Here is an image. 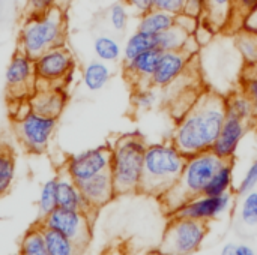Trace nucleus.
Returning <instances> with one entry per match:
<instances>
[{
	"label": "nucleus",
	"mask_w": 257,
	"mask_h": 255,
	"mask_svg": "<svg viewBox=\"0 0 257 255\" xmlns=\"http://www.w3.org/2000/svg\"><path fill=\"white\" fill-rule=\"evenodd\" d=\"M226 117V98L206 92L178 122L170 141L185 158L208 152L212 149Z\"/></svg>",
	"instance_id": "obj_1"
},
{
	"label": "nucleus",
	"mask_w": 257,
	"mask_h": 255,
	"mask_svg": "<svg viewBox=\"0 0 257 255\" xmlns=\"http://www.w3.org/2000/svg\"><path fill=\"white\" fill-rule=\"evenodd\" d=\"M187 158L172 141L148 144L140 194L163 197L179 179Z\"/></svg>",
	"instance_id": "obj_2"
},
{
	"label": "nucleus",
	"mask_w": 257,
	"mask_h": 255,
	"mask_svg": "<svg viewBox=\"0 0 257 255\" xmlns=\"http://www.w3.org/2000/svg\"><path fill=\"white\" fill-rule=\"evenodd\" d=\"M66 41V15L63 8H50L39 14H26L18 32V50L36 59Z\"/></svg>",
	"instance_id": "obj_3"
},
{
	"label": "nucleus",
	"mask_w": 257,
	"mask_h": 255,
	"mask_svg": "<svg viewBox=\"0 0 257 255\" xmlns=\"http://www.w3.org/2000/svg\"><path fill=\"white\" fill-rule=\"evenodd\" d=\"M146 147L148 144L139 132L123 134L111 146L108 171L117 195L136 194L140 191Z\"/></svg>",
	"instance_id": "obj_4"
},
{
	"label": "nucleus",
	"mask_w": 257,
	"mask_h": 255,
	"mask_svg": "<svg viewBox=\"0 0 257 255\" xmlns=\"http://www.w3.org/2000/svg\"><path fill=\"white\" fill-rule=\"evenodd\" d=\"M221 162L212 150L188 156L178 182L160 197L166 210L172 215L187 201L202 195Z\"/></svg>",
	"instance_id": "obj_5"
},
{
	"label": "nucleus",
	"mask_w": 257,
	"mask_h": 255,
	"mask_svg": "<svg viewBox=\"0 0 257 255\" xmlns=\"http://www.w3.org/2000/svg\"><path fill=\"white\" fill-rule=\"evenodd\" d=\"M208 233V222L170 216L160 243V249L181 255L194 254L202 248Z\"/></svg>",
	"instance_id": "obj_6"
},
{
	"label": "nucleus",
	"mask_w": 257,
	"mask_h": 255,
	"mask_svg": "<svg viewBox=\"0 0 257 255\" xmlns=\"http://www.w3.org/2000/svg\"><path fill=\"white\" fill-rule=\"evenodd\" d=\"M57 119L29 110L15 122V134L21 146L33 155L44 153L54 135Z\"/></svg>",
	"instance_id": "obj_7"
},
{
	"label": "nucleus",
	"mask_w": 257,
	"mask_h": 255,
	"mask_svg": "<svg viewBox=\"0 0 257 255\" xmlns=\"http://www.w3.org/2000/svg\"><path fill=\"white\" fill-rule=\"evenodd\" d=\"M39 224L71 239L80 249L86 248L92 239V215L83 210L56 207Z\"/></svg>",
	"instance_id": "obj_8"
},
{
	"label": "nucleus",
	"mask_w": 257,
	"mask_h": 255,
	"mask_svg": "<svg viewBox=\"0 0 257 255\" xmlns=\"http://www.w3.org/2000/svg\"><path fill=\"white\" fill-rule=\"evenodd\" d=\"M75 69V59L66 45L47 50L35 59V74L38 84L65 87Z\"/></svg>",
	"instance_id": "obj_9"
},
{
	"label": "nucleus",
	"mask_w": 257,
	"mask_h": 255,
	"mask_svg": "<svg viewBox=\"0 0 257 255\" xmlns=\"http://www.w3.org/2000/svg\"><path fill=\"white\" fill-rule=\"evenodd\" d=\"M110 161H111V146L104 144L68 156L62 171H65L74 182L81 183L93 176L108 171Z\"/></svg>",
	"instance_id": "obj_10"
},
{
	"label": "nucleus",
	"mask_w": 257,
	"mask_h": 255,
	"mask_svg": "<svg viewBox=\"0 0 257 255\" xmlns=\"http://www.w3.org/2000/svg\"><path fill=\"white\" fill-rule=\"evenodd\" d=\"M5 81L12 98H30L36 89L35 59L17 50L5 71Z\"/></svg>",
	"instance_id": "obj_11"
},
{
	"label": "nucleus",
	"mask_w": 257,
	"mask_h": 255,
	"mask_svg": "<svg viewBox=\"0 0 257 255\" xmlns=\"http://www.w3.org/2000/svg\"><path fill=\"white\" fill-rule=\"evenodd\" d=\"M232 194L226 192L223 195H199L185 204H182L179 209H176L170 216H178V218H188V219H196L202 222H209L221 215H224L230 206H232Z\"/></svg>",
	"instance_id": "obj_12"
},
{
	"label": "nucleus",
	"mask_w": 257,
	"mask_h": 255,
	"mask_svg": "<svg viewBox=\"0 0 257 255\" xmlns=\"http://www.w3.org/2000/svg\"><path fill=\"white\" fill-rule=\"evenodd\" d=\"M248 125L250 123L244 120L227 116L211 150L221 161H233L235 153L248 131Z\"/></svg>",
	"instance_id": "obj_13"
},
{
	"label": "nucleus",
	"mask_w": 257,
	"mask_h": 255,
	"mask_svg": "<svg viewBox=\"0 0 257 255\" xmlns=\"http://www.w3.org/2000/svg\"><path fill=\"white\" fill-rule=\"evenodd\" d=\"M191 57L193 56L185 51L161 53L151 86H154L155 89H164V87L172 86L179 77H182Z\"/></svg>",
	"instance_id": "obj_14"
},
{
	"label": "nucleus",
	"mask_w": 257,
	"mask_h": 255,
	"mask_svg": "<svg viewBox=\"0 0 257 255\" xmlns=\"http://www.w3.org/2000/svg\"><path fill=\"white\" fill-rule=\"evenodd\" d=\"M78 186L92 213H95L98 209H101L102 206L110 203L114 197H117L110 171L93 176L78 183Z\"/></svg>",
	"instance_id": "obj_15"
},
{
	"label": "nucleus",
	"mask_w": 257,
	"mask_h": 255,
	"mask_svg": "<svg viewBox=\"0 0 257 255\" xmlns=\"http://www.w3.org/2000/svg\"><path fill=\"white\" fill-rule=\"evenodd\" d=\"M161 53L158 48L148 50L131 60L123 62V71L130 83L136 87H146L151 86L152 77L155 74L157 65L160 62Z\"/></svg>",
	"instance_id": "obj_16"
},
{
	"label": "nucleus",
	"mask_w": 257,
	"mask_h": 255,
	"mask_svg": "<svg viewBox=\"0 0 257 255\" xmlns=\"http://www.w3.org/2000/svg\"><path fill=\"white\" fill-rule=\"evenodd\" d=\"M65 105H66V93L63 87H57V86L36 84V89L29 101L30 110L56 119L60 116Z\"/></svg>",
	"instance_id": "obj_17"
},
{
	"label": "nucleus",
	"mask_w": 257,
	"mask_h": 255,
	"mask_svg": "<svg viewBox=\"0 0 257 255\" xmlns=\"http://www.w3.org/2000/svg\"><path fill=\"white\" fill-rule=\"evenodd\" d=\"M56 194H57V207L71 209V210H83L93 215L80 191L77 182H74L65 171H62L56 177Z\"/></svg>",
	"instance_id": "obj_18"
},
{
	"label": "nucleus",
	"mask_w": 257,
	"mask_h": 255,
	"mask_svg": "<svg viewBox=\"0 0 257 255\" xmlns=\"http://www.w3.org/2000/svg\"><path fill=\"white\" fill-rule=\"evenodd\" d=\"M235 0H206V9L202 21L212 30L229 27L233 18Z\"/></svg>",
	"instance_id": "obj_19"
},
{
	"label": "nucleus",
	"mask_w": 257,
	"mask_h": 255,
	"mask_svg": "<svg viewBox=\"0 0 257 255\" xmlns=\"http://www.w3.org/2000/svg\"><path fill=\"white\" fill-rule=\"evenodd\" d=\"M175 24H176V15L154 8L152 11L140 15L137 30H142L151 35H160L169 30L170 27H173Z\"/></svg>",
	"instance_id": "obj_20"
},
{
	"label": "nucleus",
	"mask_w": 257,
	"mask_h": 255,
	"mask_svg": "<svg viewBox=\"0 0 257 255\" xmlns=\"http://www.w3.org/2000/svg\"><path fill=\"white\" fill-rule=\"evenodd\" d=\"M111 78V69L110 66L102 60H92L89 62L81 72L83 84L90 92H98L107 86V83Z\"/></svg>",
	"instance_id": "obj_21"
},
{
	"label": "nucleus",
	"mask_w": 257,
	"mask_h": 255,
	"mask_svg": "<svg viewBox=\"0 0 257 255\" xmlns=\"http://www.w3.org/2000/svg\"><path fill=\"white\" fill-rule=\"evenodd\" d=\"M191 33H188L181 26L175 24L169 30L157 35V48L163 53L166 51H184L191 39Z\"/></svg>",
	"instance_id": "obj_22"
},
{
	"label": "nucleus",
	"mask_w": 257,
	"mask_h": 255,
	"mask_svg": "<svg viewBox=\"0 0 257 255\" xmlns=\"http://www.w3.org/2000/svg\"><path fill=\"white\" fill-rule=\"evenodd\" d=\"M233 185V161H223L220 167L215 170L214 176L211 177L205 195H223L226 192H230Z\"/></svg>",
	"instance_id": "obj_23"
},
{
	"label": "nucleus",
	"mask_w": 257,
	"mask_h": 255,
	"mask_svg": "<svg viewBox=\"0 0 257 255\" xmlns=\"http://www.w3.org/2000/svg\"><path fill=\"white\" fill-rule=\"evenodd\" d=\"M226 114L229 117H235L247 123L256 122L253 104L250 102V99L245 96L242 90L235 92L229 98H226Z\"/></svg>",
	"instance_id": "obj_24"
},
{
	"label": "nucleus",
	"mask_w": 257,
	"mask_h": 255,
	"mask_svg": "<svg viewBox=\"0 0 257 255\" xmlns=\"http://www.w3.org/2000/svg\"><path fill=\"white\" fill-rule=\"evenodd\" d=\"M157 48V35H151L142 30H136L125 42V45L122 47V57L123 62L134 59L136 56Z\"/></svg>",
	"instance_id": "obj_25"
},
{
	"label": "nucleus",
	"mask_w": 257,
	"mask_h": 255,
	"mask_svg": "<svg viewBox=\"0 0 257 255\" xmlns=\"http://www.w3.org/2000/svg\"><path fill=\"white\" fill-rule=\"evenodd\" d=\"M18 255H48L44 237V227L39 222L36 225H32L24 233L20 242Z\"/></svg>",
	"instance_id": "obj_26"
},
{
	"label": "nucleus",
	"mask_w": 257,
	"mask_h": 255,
	"mask_svg": "<svg viewBox=\"0 0 257 255\" xmlns=\"http://www.w3.org/2000/svg\"><path fill=\"white\" fill-rule=\"evenodd\" d=\"M93 53L98 60L105 63H114L122 57V45L110 35H99L93 41Z\"/></svg>",
	"instance_id": "obj_27"
},
{
	"label": "nucleus",
	"mask_w": 257,
	"mask_h": 255,
	"mask_svg": "<svg viewBox=\"0 0 257 255\" xmlns=\"http://www.w3.org/2000/svg\"><path fill=\"white\" fill-rule=\"evenodd\" d=\"M236 48L239 50L244 63H245V69L247 71H256L257 69V35L245 32V30H239L236 33V39H235Z\"/></svg>",
	"instance_id": "obj_28"
},
{
	"label": "nucleus",
	"mask_w": 257,
	"mask_h": 255,
	"mask_svg": "<svg viewBox=\"0 0 257 255\" xmlns=\"http://www.w3.org/2000/svg\"><path fill=\"white\" fill-rule=\"evenodd\" d=\"M44 237L48 255H78L81 251L71 239L54 230L44 228Z\"/></svg>",
	"instance_id": "obj_29"
},
{
	"label": "nucleus",
	"mask_w": 257,
	"mask_h": 255,
	"mask_svg": "<svg viewBox=\"0 0 257 255\" xmlns=\"http://www.w3.org/2000/svg\"><path fill=\"white\" fill-rule=\"evenodd\" d=\"M15 158L9 147H0V197H3L12 186L15 179Z\"/></svg>",
	"instance_id": "obj_30"
},
{
	"label": "nucleus",
	"mask_w": 257,
	"mask_h": 255,
	"mask_svg": "<svg viewBox=\"0 0 257 255\" xmlns=\"http://www.w3.org/2000/svg\"><path fill=\"white\" fill-rule=\"evenodd\" d=\"M56 185H57V182L54 177V179L47 180L41 188L39 198H38V218H39V221L57 207Z\"/></svg>",
	"instance_id": "obj_31"
},
{
	"label": "nucleus",
	"mask_w": 257,
	"mask_h": 255,
	"mask_svg": "<svg viewBox=\"0 0 257 255\" xmlns=\"http://www.w3.org/2000/svg\"><path fill=\"white\" fill-rule=\"evenodd\" d=\"M158 102V95L154 86L136 87L133 93V105L139 110H151Z\"/></svg>",
	"instance_id": "obj_32"
},
{
	"label": "nucleus",
	"mask_w": 257,
	"mask_h": 255,
	"mask_svg": "<svg viewBox=\"0 0 257 255\" xmlns=\"http://www.w3.org/2000/svg\"><path fill=\"white\" fill-rule=\"evenodd\" d=\"M128 20H130V11H128V6L125 3L117 2V3L110 6L108 21H110V26L113 27V30L123 32L128 26Z\"/></svg>",
	"instance_id": "obj_33"
},
{
	"label": "nucleus",
	"mask_w": 257,
	"mask_h": 255,
	"mask_svg": "<svg viewBox=\"0 0 257 255\" xmlns=\"http://www.w3.org/2000/svg\"><path fill=\"white\" fill-rule=\"evenodd\" d=\"M241 219L245 225H257V191H250L244 195L241 204Z\"/></svg>",
	"instance_id": "obj_34"
},
{
	"label": "nucleus",
	"mask_w": 257,
	"mask_h": 255,
	"mask_svg": "<svg viewBox=\"0 0 257 255\" xmlns=\"http://www.w3.org/2000/svg\"><path fill=\"white\" fill-rule=\"evenodd\" d=\"M241 90L245 93V96L250 99V102L253 104L254 108V114H256L257 120V74L254 71H247L244 80H242V86Z\"/></svg>",
	"instance_id": "obj_35"
},
{
	"label": "nucleus",
	"mask_w": 257,
	"mask_h": 255,
	"mask_svg": "<svg viewBox=\"0 0 257 255\" xmlns=\"http://www.w3.org/2000/svg\"><path fill=\"white\" fill-rule=\"evenodd\" d=\"M68 0H27L26 3V14H39L50 8H63Z\"/></svg>",
	"instance_id": "obj_36"
},
{
	"label": "nucleus",
	"mask_w": 257,
	"mask_h": 255,
	"mask_svg": "<svg viewBox=\"0 0 257 255\" xmlns=\"http://www.w3.org/2000/svg\"><path fill=\"white\" fill-rule=\"evenodd\" d=\"M257 186V159L248 167L247 173L244 174L239 186H238V194L245 195L247 192L253 191Z\"/></svg>",
	"instance_id": "obj_37"
},
{
	"label": "nucleus",
	"mask_w": 257,
	"mask_h": 255,
	"mask_svg": "<svg viewBox=\"0 0 257 255\" xmlns=\"http://www.w3.org/2000/svg\"><path fill=\"white\" fill-rule=\"evenodd\" d=\"M205 9H206V0H185L184 9H182L181 14H185V15H190L193 18L202 20L203 14H205Z\"/></svg>",
	"instance_id": "obj_38"
},
{
	"label": "nucleus",
	"mask_w": 257,
	"mask_h": 255,
	"mask_svg": "<svg viewBox=\"0 0 257 255\" xmlns=\"http://www.w3.org/2000/svg\"><path fill=\"white\" fill-rule=\"evenodd\" d=\"M256 5H257V0H235L232 23H233V21H235V18H236L238 26H239V29H241V21H242L244 15H245L251 8H254ZM232 23H230V24H232Z\"/></svg>",
	"instance_id": "obj_39"
},
{
	"label": "nucleus",
	"mask_w": 257,
	"mask_h": 255,
	"mask_svg": "<svg viewBox=\"0 0 257 255\" xmlns=\"http://www.w3.org/2000/svg\"><path fill=\"white\" fill-rule=\"evenodd\" d=\"M185 0H155V8L170 12L173 15H179L184 9Z\"/></svg>",
	"instance_id": "obj_40"
},
{
	"label": "nucleus",
	"mask_w": 257,
	"mask_h": 255,
	"mask_svg": "<svg viewBox=\"0 0 257 255\" xmlns=\"http://www.w3.org/2000/svg\"><path fill=\"white\" fill-rule=\"evenodd\" d=\"M125 5L137 15H143L155 8V0H125Z\"/></svg>",
	"instance_id": "obj_41"
},
{
	"label": "nucleus",
	"mask_w": 257,
	"mask_h": 255,
	"mask_svg": "<svg viewBox=\"0 0 257 255\" xmlns=\"http://www.w3.org/2000/svg\"><path fill=\"white\" fill-rule=\"evenodd\" d=\"M239 30H245V32L257 35V5L244 15Z\"/></svg>",
	"instance_id": "obj_42"
},
{
	"label": "nucleus",
	"mask_w": 257,
	"mask_h": 255,
	"mask_svg": "<svg viewBox=\"0 0 257 255\" xmlns=\"http://www.w3.org/2000/svg\"><path fill=\"white\" fill-rule=\"evenodd\" d=\"M236 254L238 255H256L253 248H250L248 245H236Z\"/></svg>",
	"instance_id": "obj_43"
},
{
	"label": "nucleus",
	"mask_w": 257,
	"mask_h": 255,
	"mask_svg": "<svg viewBox=\"0 0 257 255\" xmlns=\"http://www.w3.org/2000/svg\"><path fill=\"white\" fill-rule=\"evenodd\" d=\"M220 255H238L236 254V245H233V243L224 245V248L221 249V254Z\"/></svg>",
	"instance_id": "obj_44"
},
{
	"label": "nucleus",
	"mask_w": 257,
	"mask_h": 255,
	"mask_svg": "<svg viewBox=\"0 0 257 255\" xmlns=\"http://www.w3.org/2000/svg\"><path fill=\"white\" fill-rule=\"evenodd\" d=\"M148 255H181V254H175V252H167V251H163V249H157V251H152V252H149Z\"/></svg>",
	"instance_id": "obj_45"
},
{
	"label": "nucleus",
	"mask_w": 257,
	"mask_h": 255,
	"mask_svg": "<svg viewBox=\"0 0 257 255\" xmlns=\"http://www.w3.org/2000/svg\"><path fill=\"white\" fill-rule=\"evenodd\" d=\"M254 72H256V74H257V69H256V71H254Z\"/></svg>",
	"instance_id": "obj_46"
},
{
	"label": "nucleus",
	"mask_w": 257,
	"mask_h": 255,
	"mask_svg": "<svg viewBox=\"0 0 257 255\" xmlns=\"http://www.w3.org/2000/svg\"><path fill=\"white\" fill-rule=\"evenodd\" d=\"M0 2H2V0H0Z\"/></svg>",
	"instance_id": "obj_47"
},
{
	"label": "nucleus",
	"mask_w": 257,
	"mask_h": 255,
	"mask_svg": "<svg viewBox=\"0 0 257 255\" xmlns=\"http://www.w3.org/2000/svg\"><path fill=\"white\" fill-rule=\"evenodd\" d=\"M0 147H2V146H0Z\"/></svg>",
	"instance_id": "obj_48"
}]
</instances>
